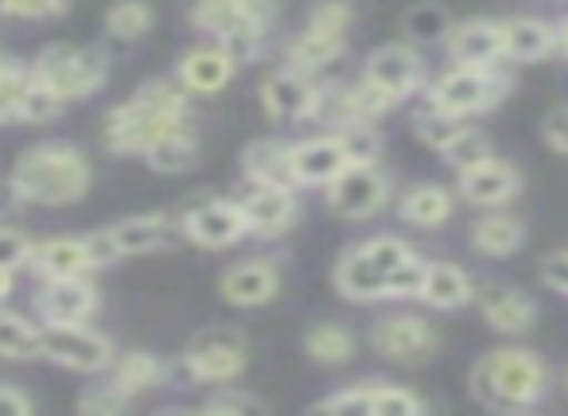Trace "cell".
I'll list each match as a JSON object with an SVG mask.
<instances>
[{
  "label": "cell",
  "instance_id": "1f68e13d",
  "mask_svg": "<svg viewBox=\"0 0 568 416\" xmlns=\"http://www.w3.org/2000/svg\"><path fill=\"white\" fill-rule=\"evenodd\" d=\"M156 24V12H152L149 0H113L110 12H105V35L121 43H136L152 32Z\"/></svg>",
  "mask_w": 568,
  "mask_h": 416
},
{
  "label": "cell",
  "instance_id": "7402d4cb",
  "mask_svg": "<svg viewBox=\"0 0 568 416\" xmlns=\"http://www.w3.org/2000/svg\"><path fill=\"white\" fill-rule=\"evenodd\" d=\"M552 51H560L557 28L545 24V20L518 17L503 24V59H514V63H541Z\"/></svg>",
  "mask_w": 568,
  "mask_h": 416
},
{
  "label": "cell",
  "instance_id": "6f0895ef",
  "mask_svg": "<svg viewBox=\"0 0 568 416\" xmlns=\"http://www.w3.org/2000/svg\"><path fill=\"white\" fill-rule=\"evenodd\" d=\"M565 385H568V374H565Z\"/></svg>",
  "mask_w": 568,
  "mask_h": 416
},
{
  "label": "cell",
  "instance_id": "d6986e66",
  "mask_svg": "<svg viewBox=\"0 0 568 416\" xmlns=\"http://www.w3.org/2000/svg\"><path fill=\"white\" fill-rule=\"evenodd\" d=\"M444 43H448L452 63L495 67L503 59V24H495V20H464V24H452Z\"/></svg>",
  "mask_w": 568,
  "mask_h": 416
},
{
  "label": "cell",
  "instance_id": "277c9868",
  "mask_svg": "<svg viewBox=\"0 0 568 416\" xmlns=\"http://www.w3.org/2000/svg\"><path fill=\"white\" fill-rule=\"evenodd\" d=\"M276 0H195L191 24L203 35L219 40L234 59H250L268 32Z\"/></svg>",
  "mask_w": 568,
  "mask_h": 416
},
{
  "label": "cell",
  "instance_id": "4fadbf2b",
  "mask_svg": "<svg viewBox=\"0 0 568 416\" xmlns=\"http://www.w3.org/2000/svg\"><path fill=\"white\" fill-rule=\"evenodd\" d=\"M363 79L371 87H378L382 94H389L394 102H402V98L417 94L420 82H425V71H420V59L409 43H386V48H378L366 59Z\"/></svg>",
  "mask_w": 568,
  "mask_h": 416
},
{
  "label": "cell",
  "instance_id": "8992f818",
  "mask_svg": "<svg viewBox=\"0 0 568 416\" xmlns=\"http://www.w3.org/2000/svg\"><path fill=\"white\" fill-rule=\"evenodd\" d=\"M32 74L48 90H55L63 102H79V98H90L105 87L102 59H98L94 51L67 48V43H55V48L43 51V55L32 63Z\"/></svg>",
  "mask_w": 568,
  "mask_h": 416
},
{
  "label": "cell",
  "instance_id": "3957f363",
  "mask_svg": "<svg viewBox=\"0 0 568 416\" xmlns=\"http://www.w3.org/2000/svg\"><path fill=\"white\" fill-rule=\"evenodd\" d=\"M12 187L20 191L24 203L71 206L87 195L90 164L71 144H40V149H28L24 156L17 160Z\"/></svg>",
  "mask_w": 568,
  "mask_h": 416
},
{
  "label": "cell",
  "instance_id": "d6a6232c",
  "mask_svg": "<svg viewBox=\"0 0 568 416\" xmlns=\"http://www.w3.org/2000/svg\"><path fill=\"white\" fill-rule=\"evenodd\" d=\"M160 382H164V366H160V358H152L149 351H129L113 362V385H118L121 393H129V397L156 389Z\"/></svg>",
  "mask_w": 568,
  "mask_h": 416
},
{
  "label": "cell",
  "instance_id": "7dc6e473",
  "mask_svg": "<svg viewBox=\"0 0 568 416\" xmlns=\"http://www.w3.org/2000/svg\"><path fill=\"white\" fill-rule=\"evenodd\" d=\"M265 400L253 397V393H242V389H222L206 400V413H265Z\"/></svg>",
  "mask_w": 568,
  "mask_h": 416
},
{
  "label": "cell",
  "instance_id": "83f0119b",
  "mask_svg": "<svg viewBox=\"0 0 568 416\" xmlns=\"http://www.w3.org/2000/svg\"><path fill=\"white\" fill-rule=\"evenodd\" d=\"M452 211H456V199H452V191L440 187V183H417V187L405 191L402 203H397L402 222L420 226V230L444 226V222L452 219Z\"/></svg>",
  "mask_w": 568,
  "mask_h": 416
},
{
  "label": "cell",
  "instance_id": "ba28073f",
  "mask_svg": "<svg viewBox=\"0 0 568 416\" xmlns=\"http://www.w3.org/2000/svg\"><path fill=\"white\" fill-rule=\"evenodd\" d=\"M43 358L74 369V374H98V369L113 366V346L110 338L82 323H43Z\"/></svg>",
  "mask_w": 568,
  "mask_h": 416
},
{
  "label": "cell",
  "instance_id": "816d5d0a",
  "mask_svg": "<svg viewBox=\"0 0 568 416\" xmlns=\"http://www.w3.org/2000/svg\"><path fill=\"white\" fill-rule=\"evenodd\" d=\"M541 136H545V144H549L552 152H560V156H568V105H557V110L545 113V121H541Z\"/></svg>",
  "mask_w": 568,
  "mask_h": 416
},
{
  "label": "cell",
  "instance_id": "cb8c5ba5",
  "mask_svg": "<svg viewBox=\"0 0 568 416\" xmlns=\"http://www.w3.org/2000/svg\"><path fill=\"white\" fill-rule=\"evenodd\" d=\"M420 300L436 312H459L475 300V284L452 261H428L425 268V284H420Z\"/></svg>",
  "mask_w": 568,
  "mask_h": 416
},
{
  "label": "cell",
  "instance_id": "6da1fadb",
  "mask_svg": "<svg viewBox=\"0 0 568 416\" xmlns=\"http://www.w3.org/2000/svg\"><path fill=\"white\" fill-rule=\"evenodd\" d=\"M552 385L541 354L526 346H498L471 366V397L490 413H529Z\"/></svg>",
  "mask_w": 568,
  "mask_h": 416
},
{
  "label": "cell",
  "instance_id": "7a4b0ae2",
  "mask_svg": "<svg viewBox=\"0 0 568 416\" xmlns=\"http://www.w3.org/2000/svg\"><path fill=\"white\" fill-rule=\"evenodd\" d=\"M191 129L187 94L180 82H152L141 87L125 105L105 118V144L110 152H149L156 141Z\"/></svg>",
  "mask_w": 568,
  "mask_h": 416
},
{
  "label": "cell",
  "instance_id": "11a10c76",
  "mask_svg": "<svg viewBox=\"0 0 568 416\" xmlns=\"http://www.w3.org/2000/svg\"><path fill=\"white\" fill-rule=\"evenodd\" d=\"M12 284H17V268H4V265H0V300H9Z\"/></svg>",
  "mask_w": 568,
  "mask_h": 416
},
{
  "label": "cell",
  "instance_id": "f1b7e54d",
  "mask_svg": "<svg viewBox=\"0 0 568 416\" xmlns=\"http://www.w3.org/2000/svg\"><path fill=\"white\" fill-rule=\"evenodd\" d=\"M471 245L483 257H510V253H518L526 245V226L514 214H503L495 206L471 226Z\"/></svg>",
  "mask_w": 568,
  "mask_h": 416
},
{
  "label": "cell",
  "instance_id": "2e32d148",
  "mask_svg": "<svg viewBox=\"0 0 568 416\" xmlns=\"http://www.w3.org/2000/svg\"><path fill=\"white\" fill-rule=\"evenodd\" d=\"M237 59L230 55L222 43H203V48L187 51L175 67V82H180L187 94H219L230 79H234Z\"/></svg>",
  "mask_w": 568,
  "mask_h": 416
},
{
  "label": "cell",
  "instance_id": "4dcf8cb0",
  "mask_svg": "<svg viewBox=\"0 0 568 416\" xmlns=\"http://www.w3.org/2000/svg\"><path fill=\"white\" fill-rule=\"evenodd\" d=\"M0 358H12V362L43 358V327L28 323L17 312H0Z\"/></svg>",
  "mask_w": 568,
  "mask_h": 416
},
{
  "label": "cell",
  "instance_id": "f546056e",
  "mask_svg": "<svg viewBox=\"0 0 568 416\" xmlns=\"http://www.w3.org/2000/svg\"><path fill=\"white\" fill-rule=\"evenodd\" d=\"M347 51V35L339 32H320V28H304L293 43H288V67L296 71H324Z\"/></svg>",
  "mask_w": 568,
  "mask_h": 416
},
{
  "label": "cell",
  "instance_id": "9f6ffc18",
  "mask_svg": "<svg viewBox=\"0 0 568 416\" xmlns=\"http://www.w3.org/2000/svg\"><path fill=\"white\" fill-rule=\"evenodd\" d=\"M557 43H560V51H565V55H568V20L557 28Z\"/></svg>",
  "mask_w": 568,
  "mask_h": 416
},
{
  "label": "cell",
  "instance_id": "db71d44e",
  "mask_svg": "<svg viewBox=\"0 0 568 416\" xmlns=\"http://www.w3.org/2000/svg\"><path fill=\"white\" fill-rule=\"evenodd\" d=\"M32 397L17 389V385H0V416H32Z\"/></svg>",
  "mask_w": 568,
  "mask_h": 416
},
{
  "label": "cell",
  "instance_id": "d590c367",
  "mask_svg": "<svg viewBox=\"0 0 568 416\" xmlns=\"http://www.w3.org/2000/svg\"><path fill=\"white\" fill-rule=\"evenodd\" d=\"M440 156L448 160L456 172H467V168H475L487 156H495V149H490L487 133H479V129H471V125H459L456 133H452V141L440 149Z\"/></svg>",
  "mask_w": 568,
  "mask_h": 416
},
{
  "label": "cell",
  "instance_id": "4316f807",
  "mask_svg": "<svg viewBox=\"0 0 568 416\" xmlns=\"http://www.w3.org/2000/svg\"><path fill=\"white\" fill-rule=\"evenodd\" d=\"M245 175L253 183H265V187H301L293 172V144H281V141H253L242 156Z\"/></svg>",
  "mask_w": 568,
  "mask_h": 416
},
{
  "label": "cell",
  "instance_id": "c3c4849f",
  "mask_svg": "<svg viewBox=\"0 0 568 416\" xmlns=\"http://www.w3.org/2000/svg\"><path fill=\"white\" fill-rule=\"evenodd\" d=\"M32 250H36V245L28 242V237L20 234V230L0 226V265H4V268L28 265V261H32Z\"/></svg>",
  "mask_w": 568,
  "mask_h": 416
},
{
  "label": "cell",
  "instance_id": "f6af8a7d",
  "mask_svg": "<svg viewBox=\"0 0 568 416\" xmlns=\"http://www.w3.org/2000/svg\"><path fill=\"white\" fill-rule=\"evenodd\" d=\"M425 268L428 261L417 257L413 253L409 261H402V265L389 273V296H420V284H425Z\"/></svg>",
  "mask_w": 568,
  "mask_h": 416
},
{
  "label": "cell",
  "instance_id": "30bf717a",
  "mask_svg": "<svg viewBox=\"0 0 568 416\" xmlns=\"http://www.w3.org/2000/svg\"><path fill=\"white\" fill-rule=\"evenodd\" d=\"M371 346L397 366H425L440 346V335L420 315H386L371 331Z\"/></svg>",
  "mask_w": 568,
  "mask_h": 416
},
{
  "label": "cell",
  "instance_id": "b9f144b4",
  "mask_svg": "<svg viewBox=\"0 0 568 416\" xmlns=\"http://www.w3.org/2000/svg\"><path fill=\"white\" fill-rule=\"evenodd\" d=\"M67 9L71 0H0V17L9 20H59Z\"/></svg>",
  "mask_w": 568,
  "mask_h": 416
},
{
  "label": "cell",
  "instance_id": "e575fe53",
  "mask_svg": "<svg viewBox=\"0 0 568 416\" xmlns=\"http://www.w3.org/2000/svg\"><path fill=\"white\" fill-rule=\"evenodd\" d=\"M304 351L320 366H343L355 354V338H351V331L335 327V323H320V327H312L304 335Z\"/></svg>",
  "mask_w": 568,
  "mask_h": 416
},
{
  "label": "cell",
  "instance_id": "bcb514c9",
  "mask_svg": "<svg viewBox=\"0 0 568 416\" xmlns=\"http://www.w3.org/2000/svg\"><path fill=\"white\" fill-rule=\"evenodd\" d=\"M363 250L371 253V257H374V265H378L386 276L394 273V268L402 265V261H409V257H413V250L402 242V237H374V242H366Z\"/></svg>",
  "mask_w": 568,
  "mask_h": 416
},
{
  "label": "cell",
  "instance_id": "681fc988",
  "mask_svg": "<svg viewBox=\"0 0 568 416\" xmlns=\"http://www.w3.org/2000/svg\"><path fill=\"white\" fill-rule=\"evenodd\" d=\"M316 413H371V385H355V389L320 400Z\"/></svg>",
  "mask_w": 568,
  "mask_h": 416
},
{
  "label": "cell",
  "instance_id": "f35d334b",
  "mask_svg": "<svg viewBox=\"0 0 568 416\" xmlns=\"http://www.w3.org/2000/svg\"><path fill=\"white\" fill-rule=\"evenodd\" d=\"M28 82H32V71H24L12 59H0V125L20 121V102H24Z\"/></svg>",
  "mask_w": 568,
  "mask_h": 416
},
{
  "label": "cell",
  "instance_id": "8d00e7d4",
  "mask_svg": "<svg viewBox=\"0 0 568 416\" xmlns=\"http://www.w3.org/2000/svg\"><path fill=\"white\" fill-rule=\"evenodd\" d=\"M402 28L413 43H440V40H448L452 20L440 4H417V9H409Z\"/></svg>",
  "mask_w": 568,
  "mask_h": 416
},
{
  "label": "cell",
  "instance_id": "ab89813d",
  "mask_svg": "<svg viewBox=\"0 0 568 416\" xmlns=\"http://www.w3.org/2000/svg\"><path fill=\"white\" fill-rule=\"evenodd\" d=\"M63 98L55 94V90H48L40 79L32 74V82H28L24 90V102H20V121H28V125H48V121H55L59 113H63Z\"/></svg>",
  "mask_w": 568,
  "mask_h": 416
},
{
  "label": "cell",
  "instance_id": "74e56055",
  "mask_svg": "<svg viewBox=\"0 0 568 416\" xmlns=\"http://www.w3.org/2000/svg\"><path fill=\"white\" fill-rule=\"evenodd\" d=\"M371 413L374 416H420L425 413V400L417 393L402 389V385L374 382L371 385Z\"/></svg>",
  "mask_w": 568,
  "mask_h": 416
},
{
  "label": "cell",
  "instance_id": "52a82bcc",
  "mask_svg": "<svg viewBox=\"0 0 568 416\" xmlns=\"http://www.w3.org/2000/svg\"><path fill=\"white\" fill-rule=\"evenodd\" d=\"M389 199V175L378 160H351L332 183H327V206H332L339 219H371L386 206Z\"/></svg>",
  "mask_w": 568,
  "mask_h": 416
},
{
  "label": "cell",
  "instance_id": "ee69618b",
  "mask_svg": "<svg viewBox=\"0 0 568 416\" xmlns=\"http://www.w3.org/2000/svg\"><path fill=\"white\" fill-rule=\"evenodd\" d=\"M351 20H355V9H351V0H320L316 9L308 12V28H320V32H339V35H347Z\"/></svg>",
  "mask_w": 568,
  "mask_h": 416
},
{
  "label": "cell",
  "instance_id": "f907efd6",
  "mask_svg": "<svg viewBox=\"0 0 568 416\" xmlns=\"http://www.w3.org/2000/svg\"><path fill=\"white\" fill-rule=\"evenodd\" d=\"M541 284L557 296H568V250H557L549 257H541Z\"/></svg>",
  "mask_w": 568,
  "mask_h": 416
},
{
  "label": "cell",
  "instance_id": "836d02e7",
  "mask_svg": "<svg viewBox=\"0 0 568 416\" xmlns=\"http://www.w3.org/2000/svg\"><path fill=\"white\" fill-rule=\"evenodd\" d=\"M144 160H149V168L160 175L187 172V168L199 160L195 129H183V133H172V136H164V141H156L149 152H144Z\"/></svg>",
  "mask_w": 568,
  "mask_h": 416
},
{
  "label": "cell",
  "instance_id": "7c38bea8",
  "mask_svg": "<svg viewBox=\"0 0 568 416\" xmlns=\"http://www.w3.org/2000/svg\"><path fill=\"white\" fill-rule=\"evenodd\" d=\"M183 237H191L203 250H226V245L242 242L250 234L245 226V214L237 203H226V199H211V203H199L183 214Z\"/></svg>",
  "mask_w": 568,
  "mask_h": 416
},
{
  "label": "cell",
  "instance_id": "9c48e42d",
  "mask_svg": "<svg viewBox=\"0 0 568 416\" xmlns=\"http://www.w3.org/2000/svg\"><path fill=\"white\" fill-rule=\"evenodd\" d=\"M250 362V346L237 331H206L191 343L187 351V374L203 385H226L237 382Z\"/></svg>",
  "mask_w": 568,
  "mask_h": 416
},
{
  "label": "cell",
  "instance_id": "e0dca14e",
  "mask_svg": "<svg viewBox=\"0 0 568 416\" xmlns=\"http://www.w3.org/2000/svg\"><path fill=\"white\" fill-rule=\"evenodd\" d=\"M36 312H40L43 323H87L98 312V288L87 276L48 281V288L36 300Z\"/></svg>",
  "mask_w": 568,
  "mask_h": 416
},
{
  "label": "cell",
  "instance_id": "ac0fdd59",
  "mask_svg": "<svg viewBox=\"0 0 568 416\" xmlns=\"http://www.w3.org/2000/svg\"><path fill=\"white\" fill-rule=\"evenodd\" d=\"M281 288V276L276 268L268 265L265 257H253V261H242V265H230L219 281V292L226 304L234 307H261L276 296Z\"/></svg>",
  "mask_w": 568,
  "mask_h": 416
},
{
  "label": "cell",
  "instance_id": "ffe728a7",
  "mask_svg": "<svg viewBox=\"0 0 568 416\" xmlns=\"http://www.w3.org/2000/svg\"><path fill=\"white\" fill-rule=\"evenodd\" d=\"M347 164L351 156L339 136H316V141L293 144V172L301 187H327Z\"/></svg>",
  "mask_w": 568,
  "mask_h": 416
},
{
  "label": "cell",
  "instance_id": "44dd1931",
  "mask_svg": "<svg viewBox=\"0 0 568 416\" xmlns=\"http://www.w3.org/2000/svg\"><path fill=\"white\" fill-rule=\"evenodd\" d=\"M242 214L245 226L253 234H284L296 219V199L288 187H265V183H253L250 195H242Z\"/></svg>",
  "mask_w": 568,
  "mask_h": 416
},
{
  "label": "cell",
  "instance_id": "f5cc1de1",
  "mask_svg": "<svg viewBox=\"0 0 568 416\" xmlns=\"http://www.w3.org/2000/svg\"><path fill=\"white\" fill-rule=\"evenodd\" d=\"M87 250H90V257H94V268L121 261V250H118V237H113V230H98V234H90Z\"/></svg>",
  "mask_w": 568,
  "mask_h": 416
},
{
  "label": "cell",
  "instance_id": "603a6c76",
  "mask_svg": "<svg viewBox=\"0 0 568 416\" xmlns=\"http://www.w3.org/2000/svg\"><path fill=\"white\" fill-rule=\"evenodd\" d=\"M335 288L347 300H386L389 296V276L374 265V257L366 250H347L335 265Z\"/></svg>",
  "mask_w": 568,
  "mask_h": 416
},
{
  "label": "cell",
  "instance_id": "5bb4252c",
  "mask_svg": "<svg viewBox=\"0 0 568 416\" xmlns=\"http://www.w3.org/2000/svg\"><path fill=\"white\" fill-rule=\"evenodd\" d=\"M456 191H459V199H467L471 206H487V211H495V206H506L510 199H518L521 175L510 160L487 156L483 164L459 172Z\"/></svg>",
  "mask_w": 568,
  "mask_h": 416
},
{
  "label": "cell",
  "instance_id": "d4e9b609",
  "mask_svg": "<svg viewBox=\"0 0 568 416\" xmlns=\"http://www.w3.org/2000/svg\"><path fill=\"white\" fill-rule=\"evenodd\" d=\"M110 230H113V237H118L121 257H141V253H152V250H168V245L183 234V226H175L164 214H136V219H125Z\"/></svg>",
  "mask_w": 568,
  "mask_h": 416
},
{
  "label": "cell",
  "instance_id": "8fae6325",
  "mask_svg": "<svg viewBox=\"0 0 568 416\" xmlns=\"http://www.w3.org/2000/svg\"><path fill=\"white\" fill-rule=\"evenodd\" d=\"M320 94H324V90L308 79V71H296V67H284V71L268 74V79L261 82V102H265V113L273 121L316 118Z\"/></svg>",
  "mask_w": 568,
  "mask_h": 416
},
{
  "label": "cell",
  "instance_id": "7bdbcfd3",
  "mask_svg": "<svg viewBox=\"0 0 568 416\" xmlns=\"http://www.w3.org/2000/svg\"><path fill=\"white\" fill-rule=\"evenodd\" d=\"M129 393H121L118 385H94V389H87L79 397V408L82 413H90V416H113V413H125L129 408Z\"/></svg>",
  "mask_w": 568,
  "mask_h": 416
},
{
  "label": "cell",
  "instance_id": "9a60e30c",
  "mask_svg": "<svg viewBox=\"0 0 568 416\" xmlns=\"http://www.w3.org/2000/svg\"><path fill=\"white\" fill-rule=\"evenodd\" d=\"M475 300H479L483 319L503 335H526L537 319L534 296L514 288V284H483V288H475Z\"/></svg>",
  "mask_w": 568,
  "mask_h": 416
},
{
  "label": "cell",
  "instance_id": "60d3db41",
  "mask_svg": "<svg viewBox=\"0 0 568 416\" xmlns=\"http://www.w3.org/2000/svg\"><path fill=\"white\" fill-rule=\"evenodd\" d=\"M459 125H464V121H459V118H452V113H440V110H436V105H425V113H420L417 125H413V129H417V136L428 144V149L440 152L444 144L452 141V133H456Z\"/></svg>",
  "mask_w": 568,
  "mask_h": 416
},
{
  "label": "cell",
  "instance_id": "5b68a950",
  "mask_svg": "<svg viewBox=\"0 0 568 416\" xmlns=\"http://www.w3.org/2000/svg\"><path fill=\"white\" fill-rule=\"evenodd\" d=\"M510 90V79L495 67H452L428 87V105L452 118H475V113L495 110Z\"/></svg>",
  "mask_w": 568,
  "mask_h": 416
},
{
  "label": "cell",
  "instance_id": "484cf974",
  "mask_svg": "<svg viewBox=\"0 0 568 416\" xmlns=\"http://www.w3.org/2000/svg\"><path fill=\"white\" fill-rule=\"evenodd\" d=\"M32 265L48 281H71V276H87L94 268V257L87 250V237H51L32 250Z\"/></svg>",
  "mask_w": 568,
  "mask_h": 416
}]
</instances>
